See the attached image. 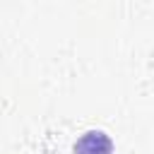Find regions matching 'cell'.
<instances>
[{"mask_svg": "<svg viewBox=\"0 0 154 154\" xmlns=\"http://www.w3.org/2000/svg\"><path fill=\"white\" fill-rule=\"evenodd\" d=\"M111 149H113V144L103 132H87L75 144L77 154H111Z\"/></svg>", "mask_w": 154, "mask_h": 154, "instance_id": "6da1fadb", "label": "cell"}]
</instances>
